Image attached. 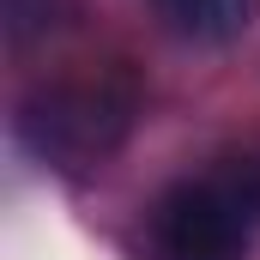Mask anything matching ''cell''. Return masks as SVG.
Listing matches in <instances>:
<instances>
[{
	"instance_id": "cell-1",
	"label": "cell",
	"mask_w": 260,
	"mask_h": 260,
	"mask_svg": "<svg viewBox=\"0 0 260 260\" xmlns=\"http://www.w3.org/2000/svg\"><path fill=\"white\" fill-rule=\"evenodd\" d=\"M133 115V91L121 79H85V85H55L24 109V139L55 157V164H97Z\"/></svg>"
},
{
	"instance_id": "cell-5",
	"label": "cell",
	"mask_w": 260,
	"mask_h": 260,
	"mask_svg": "<svg viewBox=\"0 0 260 260\" xmlns=\"http://www.w3.org/2000/svg\"><path fill=\"white\" fill-rule=\"evenodd\" d=\"M218 182L230 188V200L248 212V224H260V151H242L218 170Z\"/></svg>"
},
{
	"instance_id": "cell-2",
	"label": "cell",
	"mask_w": 260,
	"mask_h": 260,
	"mask_svg": "<svg viewBox=\"0 0 260 260\" xmlns=\"http://www.w3.org/2000/svg\"><path fill=\"white\" fill-rule=\"evenodd\" d=\"M248 212L218 176L176 182L151 206V260H248Z\"/></svg>"
},
{
	"instance_id": "cell-3",
	"label": "cell",
	"mask_w": 260,
	"mask_h": 260,
	"mask_svg": "<svg viewBox=\"0 0 260 260\" xmlns=\"http://www.w3.org/2000/svg\"><path fill=\"white\" fill-rule=\"evenodd\" d=\"M164 24L176 37H194V43H230L254 24L260 0H157Z\"/></svg>"
},
{
	"instance_id": "cell-4",
	"label": "cell",
	"mask_w": 260,
	"mask_h": 260,
	"mask_svg": "<svg viewBox=\"0 0 260 260\" xmlns=\"http://www.w3.org/2000/svg\"><path fill=\"white\" fill-rule=\"evenodd\" d=\"M67 6H73V0H6V37H12V43L43 37L49 24H61Z\"/></svg>"
}]
</instances>
